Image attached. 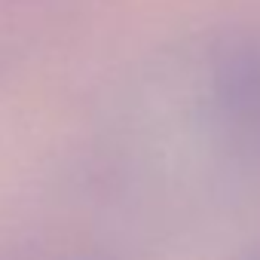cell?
I'll list each match as a JSON object with an SVG mask.
<instances>
[{
	"instance_id": "cell-1",
	"label": "cell",
	"mask_w": 260,
	"mask_h": 260,
	"mask_svg": "<svg viewBox=\"0 0 260 260\" xmlns=\"http://www.w3.org/2000/svg\"><path fill=\"white\" fill-rule=\"evenodd\" d=\"M211 107L223 135L260 156V37L223 49L211 68Z\"/></svg>"
},
{
	"instance_id": "cell-2",
	"label": "cell",
	"mask_w": 260,
	"mask_h": 260,
	"mask_svg": "<svg viewBox=\"0 0 260 260\" xmlns=\"http://www.w3.org/2000/svg\"><path fill=\"white\" fill-rule=\"evenodd\" d=\"M251 260H260V254H254V257H251Z\"/></svg>"
}]
</instances>
